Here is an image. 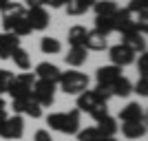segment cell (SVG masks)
<instances>
[{"label": "cell", "instance_id": "6da1fadb", "mask_svg": "<svg viewBox=\"0 0 148 141\" xmlns=\"http://www.w3.org/2000/svg\"><path fill=\"white\" fill-rule=\"evenodd\" d=\"M47 126L62 135H77L80 130V110L73 108L69 112H51L47 115Z\"/></svg>", "mask_w": 148, "mask_h": 141}, {"label": "cell", "instance_id": "7a4b0ae2", "mask_svg": "<svg viewBox=\"0 0 148 141\" xmlns=\"http://www.w3.org/2000/svg\"><path fill=\"white\" fill-rule=\"evenodd\" d=\"M88 82L91 80H88L86 73H80V71L71 68V71L60 75L58 84H60V88L66 93V95H80V93L88 91Z\"/></svg>", "mask_w": 148, "mask_h": 141}, {"label": "cell", "instance_id": "3957f363", "mask_svg": "<svg viewBox=\"0 0 148 141\" xmlns=\"http://www.w3.org/2000/svg\"><path fill=\"white\" fill-rule=\"evenodd\" d=\"M25 135V119L22 115H11L0 121V137L7 141H16Z\"/></svg>", "mask_w": 148, "mask_h": 141}, {"label": "cell", "instance_id": "277c9868", "mask_svg": "<svg viewBox=\"0 0 148 141\" xmlns=\"http://www.w3.org/2000/svg\"><path fill=\"white\" fill-rule=\"evenodd\" d=\"M33 84H36V75H33V73H20V75H16V80H13L11 88H9L11 99H27V97H31Z\"/></svg>", "mask_w": 148, "mask_h": 141}, {"label": "cell", "instance_id": "5b68a950", "mask_svg": "<svg viewBox=\"0 0 148 141\" xmlns=\"http://www.w3.org/2000/svg\"><path fill=\"white\" fill-rule=\"evenodd\" d=\"M31 97L36 99V101L42 106V108L53 106V101H56V84L44 82V80H36L33 91H31Z\"/></svg>", "mask_w": 148, "mask_h": 141}, {"label": "cell", "instance_id": "8992f818", "mask_svg": "<svg viewBox=\"0 0 148 141\" xmlns=\"http://www.w3.org/2000/svg\"><path fill=\"white\" fill-rule=\"evenodd\" d=\"M108 57H111L113 66H119V68H124V66H128V64L135 62V53H133L126 44H122V42L108 49Z\"/></svg>", "mask_w": 148, "mask_h": 141}, {"label": "cell", "instance_id": "52a82bcc", "mask_svg": "<svg viewBox=\"0 0 148 141\" xmlns=\"http://www.w3.org/2000/svg\"><path fill=\"white\" fill-rule=\"evenodd\" d=\"M27 20H29V25H31V31H44L51 22L49 11L44 7H31L29 11H27Z\"/></svg>", "mask_w": 148, "mask_h": 141}, {"label": "cell", "instance_id": "ba28073f", "mask_svg": "<svg viewBox=\"0 0 148 141\" xmlns=\"http://www.w3.org/2000/svg\"><path fill=\"white\" fill-rule=\"evenodd\" d=\"M33 75H36V80H44V82H51V84H58L62 71L56 64H51V62H40L36 66V73Z\"/></svg>", "mask_w": 148, "mask_h": 141}, {"label": "cell", "instance_id": "9c48e42d", "mask_svg": "<svg viewBox=\"0 0 148 141\" xmlns=\"http://www.w3.org/2000/svg\"><path fill=\"white\" fill-rule=\"evenodd\" d=\"M122 44H126L133 53H146V35L144 33H137V31H128V33H122Z\"/></svg>", "mask_w": 148, "mask_h": 141}, {"label": "cell", "instance_id": "30bf717a", "mask_svg": "<svg viewBox=\"0 0 148 141\" xmlns=\"http://www.w3.org/2000/svg\"><path fill=\"white\" fill-rule=\"evenodd\" d=\"M95 77H97V86H108V88H111L113 82L122 77V68L113 66V64H108V66H99L97 73H95Z\"/></svg>", "mask_w": 148, "mask_h": 141}, {"label": "cell", "instance_id": "8fae6325", "mask_svg": "<svg viewBox=\"0 0 148 141\" xmlns=\"http://www.w3.org/2000/svg\"><path fill=\"white\" fill-rule=\"evenodd\" d=\"M119 119L122 123L126 121H146V115H144V106H139L137 101H130L119 110Z\"/></svg>", "mask_w": 148, "mask_h": 141}, {"label": "cell", "instance_id": "7c38bea8", "mask_svg": "<svg viewBox=\"0 0 148 141\" xmlns=\"http://www.w3.org/2000/svg\"><path fill=\"white\" fill-rule=\"evenodd\" d=\"M20 46V37L13 33H0V60H9L11 53Z\"/></svg>", "mask_w": 148, "mask_h": 141}, {"label": "cell", "instance_id": "4fadbf2b", "mask_svg": "<svg viewBox=\"0 0 148 141\" xmlns=\"http://www.w3.org/2000/svg\"><path fill=\"white\" fill-rule=\"evenodd\" d=\"M106 46H108V42H106V35L97 33L95 29L86 33V40H84V49H86V51H104Z\"/></svg>", "mask_w": 148, "mask_h": 141}, {"label": "cell", "instance_id": "5bb4252c", "mask_svg": "<svg viewBox=\"0 0 148 141\" xmlns=\"http://www.w3.org/2000/svg\"><path fill=\"white\" fill-rule=\"evenodd\" d=\"M122 135L126 139H142L146 135V121H126L122 126Z\"/></svg>", "mask_w": 148, "mask_h": 141}, {"label": "cell", "instance_id": "9a60e30c", "mask_svg": "<svg viewBox=\"0 0 148 141\" xmlns=\"http://www.w3.org/2000/svg\"><path fill=\"white\" fill-rule=\"evenodd\" d=\"M86 57H88V51L84 49V46H71V49H69V53L64 55V60H66L69 66L77 68V66H82V64L86 62Z\"/></svg>", "mask_w": 148, "mask_h": 141}, {"label": "cell", "instance_id": "2e32d148", "mask_svg": "<svg viewBox=\"0 0 148 141\" xmlns=\"http://www.w3.org/2000/svg\"><path fill=\"white\" fill-rule=\"evenodd\" d=\"M97 104H102V101L95 97V93H93V91H84V93L77 95V110H80V112H91ZM104 104H106V101H104Z\"/></svg>", "mask_w": 148, "mask_h": 141}, {"label": "cell", "instance_id": "e0dca14e", "mask_svg": "<svg viewBox=\"0 0 148 141\" xmlns=\"http://www.w3.org/2000/svg\"><path fill=\"white\" fill-rule=\"evenodd\" d=\"M130 93H133V84H130L128 77H119L111 84V95H117V97H128Z\"/></svg>", "mask_w": 148, "mask_h": 141}, {"label": "cell", "instance_id": "ac0fdd59", "mask_svg": "<svg viewBox=\"0 0 148 141\" xmlns=\"http://www.w3.org/2000/svg\"><path fill=\"white\" fill-rule=\"evenodd\" d=\"M95 128L99 130V135L102 137H115V132H117V119H113L111 115H106L104 119H99L97 121V126H95Z\"/></svg>", "mask_w": 148, "mask_h": 141}, {"label": "cell", "instance_id": "d6986e66", "mask_svg": "<svg viewBox=\"0 0 148 141\" xmlns=\"http://www.w3.org/2000/svg\"><path fill=\"white\" fill-rule=\"evenodd\" d=\"M86 33H88V29L86 27H82V25H75V27H71L69 29V44L71 46H84V40H86Z\"/></svg>", "mask_w": 148, "mask_h": 141}, {"label": "cell", "instance_id": "ffe728a7", "mask_svg": "<svg viewBox=\"0 0 148 141\" xmlns=\"http://www.w3.org/2000/svg\"><path fill=\"white\" fill-rule=\"evenodd\" d=\"M93 9H95V16H106V18H115V13H117L119 7L113 2V0H97L95 5H93Z\"/></svg>", "mask_w": 148, "mask_h": 141}, {"label": "cell", "instance_id": "44dd1931", "mask_svg": "<svg viewBox=\"0 0 148 141\" xmlns=\"http://www.w3.org/2000/svg\"><path fill=\"white\" fill-rule=\"evenodd\" d=\"M40 49H42V53L44 55H58L62 51V44H60V40H56V37H42L40 40Z\"/></svg>", "mask_w": 148, "mask_h": 141}, {"label": "cell", "instance_id": "7402d4cb", "mask_svg": "<svg viewBox=\"0 0 148 141\" xmlns=\"http://www.w3.org/2000/svg\"><path fill=\"white\" fill-rule=\"evenodd\" d=\"M11 60L16 62V66H18L20 71H29L31 68V57H29V53H27L22 46H18V49L11 53Z\"/></svg>", "mask_w": 148, "mask_h": 141}, {"label": "cell", "instance_id": "603a6c76", "mask_svg": "<svg viewBox=\"0 0 148 141\" xmlns=\"http://www.w3.org/2000/svg\"><path fill=\"white\" fill-rule=\"evenodd\" d=\"M95 31L102 33V35H108L115 31V20L106 18V16H95Z\"/></svg>", "mask_w": 148, "mask_h": 141}, {"label": "cell", "instance_id": "cb8c5ba5", "mask_svg": "<svg viewBox=\"0 0 148 141\" xmlns=\"http://www.w3.org/2000/svg\"><path fill=\"white\" fill-rule=\"evenodd\" d=\"M27 9L25 5H20V2H9V5L2 9V20H13L18 18V16H25Z\"/></svg>", "mask_w": 148, "mask_h": 141}, {"label": "cell", "instance_id": "d4e9b609", "mask_svg": "<svg viewBox=\"0 0 148 141\" xmlns=\"http://www.w3.org/2000/svg\"><path fill=\"white\" fill-rule=\"evenodd\" d=\"M77 141H99L102 139V135H99V130L95 128V126H91V128H84V130H77Z\"/></svg>", "mask_w": 148, "mask_h": 141}, {"label": "cell", "instance_id": "484cf974", "mask_svg": "<svg viewBox=\"0 0 148 141\" xmlns=\"http://www.w3.org/2000/svg\"><path fill=\"white\" fill-rule=\"evenodd\" d=\"M64 7H66V13H69V16H82V13L88 11V7L84 5L82 0H69Z\"/></svg>", "mask_w": 148, "mask_h": 141}, {"label": "cell", "instance_id": "4316f807", "mask_svg": "<svg viewBox=\"0 0 148 141\" xmlns=\"http://www.w3.org/2000/svg\"><path fill=\"white\" fill-rule=\"evenodd\" d=\"M13 80H16V75H13L11 71L0 68V95H2V93H9V88H11Z\"/></svg>", "mask_w": 148, "mask_h": 141}, {"label": "cell", "instance_id": "83f0119b", "mask_svg": "<svg viewBox=\"0 0 148 141\" xmlns=\"http://www.w3.org/2000/svg\"><path fill=\"white\" fill-rule=\"evenodd\" d=\"M25 115L33 117V119H40V117H42V106L38 104L33 97H29V99H27V104H25Z\"/></svg>", "mask_w": 148, "mask_h": 141}, {"label": "cell", "instance_id": "f1b7e54d", "mask_svg": "<svg viewBox=\"0 0 148 141\" xmlns=\"http://www.w3.org/2000/svg\"><path fill=\"white\" fill-rule=\"evenodd\" d=\"M88 115H91L93 119H95V121L104 119V117L108 115V104H104V101H102V104H97V106H95V108H93L91 112H88Z\"/></svg>", "mask_w": 148, "mask_h": 141}, {"label": "cell", "instance_id": "f546056e", "mask_svg": "<svg viewBox=\"0 0 148 141\" xmlns=\"http://www.w3.org/2000/svg\"><path fill=\"white\" fill-rule=\"evenodd\" d=\"M126 9H130L135 13H144V11H148V0H130V5Z\"/></svg>", "mask_w": 148, "mask_h": 141}, {"label": "cell", "instance_id": "4dcf8cb0", "mask_svg": "<svg viewBox=\"0 0 148 141\" xmlns=\"http://www.w3.org/2000/svg\"><path fill=\"white\" fill-rule=\"evenodd\" d=\"M93 93H95V97H97L99 101H106V104H108V99L113 97V95H111V88H108V86H97V88H95Z\"/></svg>", "mask_w": 148, "mask_h": 141}, {"label": "cell", "instance_id": "1f68e13d", "mask_svg": "<svg viewBox=\"0 0 148 141\" xmlns=\"http://www.w3.org/2000/svg\"><path fill=\"white\" fill-rule=\"evenodd\" d=\"M133 93L142 95V97H146V95H148V82H146V77H142V75H139V82L133 86Z\"/></svg>", "mask_w": 148, "mask_h": 141}, {"label": "cell", "instance_id": "d6a6232c", "mask_svg": "<svg viewBox=\"0 0 148 141\" xmlns=\"http://www.w3.org/2000/svg\"><path fill=\"white\" fill-rule=\"evenodd\" d=\"M137 68H139V75H142V77H146V75H148V53H139Z\"/></svg>", "mask_w": 148, "mask_h": 141}, {"label": "cell", "instance_id": "836d02e7", "mask_svg": "<svg viewBox=\"0 0 148 141\" xmlns=\"http://www.w3.org/2000/svg\"><path fill=\"white\" fill-rule=\"evenodd\" d=\"M33 141H53V137H51V132L49 130H38L36 132V137H33Z\"/></svg>", "mask_w": 148, "mask_h": 141}, {"label": "cell", "instance_id": "e575fe53", "mask_svg": "<svg viewBox=\"0 0 148 141\" xmlns=\"http://www.w3.org/2000/svg\"><path fill=\"white\" fill-rule=\"evenodd\" d=\"M69 0H47V5H51L53 9H60V7H64Z\"/></svg>", "mask_w": 148, "mask_h": 141}, {"label": "cell", "instance_id": "d590c367", "mask_svg": "<svg viewBox=\"0 0 148 141\" xmlns=\"http://www.w3.org/2000/svg\"><path fill=\"white\" fill-rule=\"evenodd\" d=\"M2 119H7V104H5V99L0 97V121Z\"/></svg>", "mask_w": 148, "mask_h": 141}, {"label": "cell", "instance_id": "8d00e7d4", "mask_svg": "<svg viewBox=\"0 0 148 141\" xmlns=\"http://www.w3.org/2000/svg\"><path fill=\"white\" fill-rule=\"evenodd\" d=\"M29 7H44L47 5V0H25Z\"/></svg>", "mask_w": 148, "mask_h": 141}, {"label": "cell", "instance_id": "74e56055", "mask_svg": "<svg viewBox=\"0 0 148 141\" xmlns=\"http://www.w3.org/2000/svg\"><path fill=\"white\" fill-rule=\"evenodd\" d=\"M9 2H11V0H0V11H2V9H5V7L9 5Z\"/></svg>", "mask_w": 148, "mask_h": 141}, {"label": "cell", "instance_id": "f35d334b", "mask_svg": "<svg viewBox=\"0 0 148 141\" xmlns=\"http://www.w3.org/2000/svg\"><path fill=\"white\" fill-rule=\"evenodd\" d=\"M82 2H84V5H86V7H93V5H95V2H97V0H82Z\"/></svg>", "mask_w": 148, "mask_h": 141}, {"label": "cell", "instance_id": "ab89813d", "mask_svg": "<svg viewBox=\"0 0 148 141\" xmlns=\"http://www.w3.org/2000/svg\"><path fill=\"white\" fill-rule=\"evenodd\" d=\"M99 141H117V139H115V137H102Z\"/></svg>", "mask_w": 148, "mask_h": 141}, {"label": "cell", "instance_id": "60d3db41", "mask_svg": "<svg viewBox=\"0 0 148 141\" xmlns=\"http://www.w3.org/2000/svg\"><path fill=\"white\" fill-rule=\"evenodd\" d=\"M113 2H115V0H113Z\"/></svg>", "mask_w": 148, "mask_h": 141}]
</instances>
